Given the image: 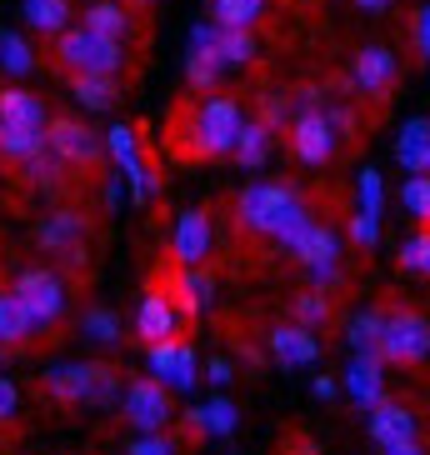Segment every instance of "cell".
I'll list each match as a JSON object with an SVG mask.
<instances>
[{
  "label": "cell",
  "instance_id": "5",
  "mask_svg": "<svg viewBox=\"0 0 430 455\" xmlns=\"http://www.w3.org/2000/svg\"><path fill=\"white\" fill-rule=\"evenodd\" d=\"M15 300L20 310L30 315L36 331H55L60 315H66V281H60V270H20V281H15Z\"/></svg>",
  "mask_w": 430,
  "mask_h": 455
},
{
  "label": "cell",
  "instance_id": "30",
  "mask_svg": "<svg viewBox=\"0 0 430 455\" xmlns=\"http://www.w3.org/2000/svg\"><path fill=\"white\" fill-rule=\"evenodd\" d=\"M0 66L11 70V76H30V70H36V55H30V45L20 41V36L0 30Z\"/></svg>",
  "mask_w": 430,
  "mask_h": 455
},
{
  "label": "cell",
  "instance_id": "39",
  "mask_svg": "<svg viewBox=\"0 0 430 455\" xmlns=\"http://www.w3.org/2000/svg\"><path fill=\"white\" fill-rule=\"evenodd\" d=\"M260 125H291V100H285L281 91H270V95H260Z\"/></svg>",
  "mask_w": 430,
  "mask_h": 455
},
{
  "label": "cell",
  "instance_id": "18",
  "mask_svg": "<svg viewBox=\"0 0 430 455\" xmlns=\"http://www.w3.org/2000/svg\"><path fill=\"white\" fill-rule=\"evenodd\" d=\"M0 125H30V131H45L41 95H30V91H0Z\"/></svg>",
  "mask_w": 430,
  "mask_h": 455
},
{
  "label": "cell",
  "instance_id": "15",
  "mask_svg": "<svg viewBox=\"0 0 430 455\" xmlns=\"http://www.w3.org/2000/svg\"><path fill=\"white\" fill-rule=\"evenodd\" d=\"M36 241H41V251H51V255L76 251V245L85 241V215L81 211H51L41 220V230H36Z\"/></svg>",
  "mask_w": 430,
  "mask_h": 455
},
{
  "label": "cell",
  "instance_id": "10",
  "mask_svg": "<svg viewBox=\"0 0 430 455\" xmlns=\"http://www.w3.org/2000/svg\"><path fill=\"white\" fill-rule=\"evenodd\" d=\"M370 441L376 445H401V441H420V415L401 401H386L380 395L370 405Z\"/></svg>",
  "mask_w": 430,
  "mask_h": 455
},
{
  "label": "cell",
  "instance_id": "31",
  "mask_svg": "<svg viewBox=\"0 0 430 455\" xmlns=\"http://www.w3.org/2000/svg\"><path fill=\"white\" fill-rule=\"evenodd\" d=\"M81 331L91 335L95 346H115V340H121V321H115L110 310H100V306H91V310H85Z\"/></svg>",
  "mask_w": 430,
  "mask_h": 455
},
{
  "label": "cell",
  "instance_id": "9",
  "mask_svg": "<svg viewBox=\"0 0 430 455\" xmlns=\"http://www.w3.org/2000/svg\"><path fill=\"white\" fill-rule=\"evenodd\" d=\"M291 150H296L300 165H325L336 156V135H330V121H325V110H300L296 121H291Z\"/></svg>",
  "mask_w": 430,
  "mask_h": 455
},
{
  "label": "cell",
  "instance_id": "47",
  "mask_svg": "<svg viewBox=\"0 0 430 455\" xmlns=\"http://www.w3.org/2000/svg\"><path fill=\"white\" fill-rule=\"evenodd\" d=\"M125 5H135V11H146V5H155V0H125Z\"/></svg>",
  "mask_w": 430,
  "mask_h": 455
},
{
  "label": "cell",
  "instance_id": "33",
  "mask_svg": "<svg viewBox=\"0 0 430 455\" xmlns=\"http://www.w3.org/2000/svg\"><path fill=\"white\" fill-rule=\"evenodd\" d=\"M195 415H201L205 435H230V430H235V420H241V411H235L230 401H211V405H201Z\"/></svg>",
  "mask_w": 430,
  "mask_h": 455
},
{
  "label": "cell",
  "instance_id": "44",
  "mask_svg": "<svg viewBox=\"0 0 430 455\" xmlns=\"http://www.w3.org/2000/svg\"><path fill=\"white\" fill-rule=\"evenodd\" d=\"M386 455H426L420 451V441H401V445H380Z\"/></svg>",
  "mask_w": 430,
  "mask_h": 455
},
{
  "label": "cell",
  "instance_id": "45",
  "mask_svg": "<svg viewBox=\"0 0 430 455\" xmlns=\"http://www.w3.org/2000/svg\"><path fill=\"white\" fill-rule=\"evenodd\" d=\"M315 395H321V401H330V395H336V380H330V375H321V380H315Z\"/></svg>",
  "mask_w": 430,
  "mask_h": 455
},
{
  "label": "cell",
  "instance_id": "29",
  "mask_svg": "<svg viewBox=\"0 0 430 455\" xmlns=\"http://www.w3.org/2000/svg\"><path fill=\"white\" fill-rule=\"evenodd\" d=\"M211 15H215V26H230V30H256V20L266 15V0H215Z\"/></svg>",
  "mask_w": 430,
  "mask_h": 455
},
{
  "label": "cell",
  "instance_id": "42",
  "mask_svg": "<svg viewBox=\"0 0 430 455\" xmlns=\"http://www.w3.org/2000/svg\"><path fill=\"white\" fill-rule=\"evenodd\" d=\"M15 405H20V390H15V380H5V375H0V426L15 415Z\"/></svg>",
  "mask_w": 430,
  "mask_h": 455
},
{
  "label": "cell",
  "instance_id": "2",
  "mask_svg": "<svg viewBox=\"0 0 430 455\" xmlns=\"http://www.w3.org/2000/svg\"><path fill=\"white\" fill-rule=\"evenodd\" d=\"M41 395L55 405H110L121 401V371L110 361L55 365V371L41 375Z\"/></svg>",
  "mask_w": 430,
  "mask_h": 455
},
{
  "label": "cell",
  "instance_id": "34",
  "mask_svg": "<svg viewBox=\"0 0 430 455\" xmlns=\"http://www.w3.org/2000/svg\"><path fill=\"white\" fill-rule=\"evenodd\" d=\"M401 270H410V275H426L430 270V235L426 230H416V235L401 245Z\"/></svg>",
  "mask_w": 430,
  "mask_h": 455
},
{
  "label": "cell",
  "instance_id": "41",
  "mask_svg": "<svg viewBox=\"0 0 430 455\" xmlns=\"http://www.w3.org/2000/svg\"><path fill=\"white\" fill-rule=\"evenodd\" d=\"M410 41H416V60H426L430 55V11L410 15Z\"/></svg>",
  "mask_w": 430,
  "mask_h": 455
},
{
  "label": "cell",
  "instance_id": "21",
  "mask_svg": "<svg viewBox=\"0 0 430 455\" xmlns=\"http://www.w3.org/2000/svg\"><path fill=\"white\" fill-rule=\"evenodd\" d=\"M211 51L220 55V66H251L256 60V36L251 30H230V26H215V41H211Z\"/></svg>",
  "mask_w": 430,
  "mask_h": 455
},
{
  "label": "cell",
  "instance_id": "27",
  "mask_svg": "<svg viewBox=\"0 0 430 455\" xmlns=\"http://www.w3.org/2000/svg\"><path fill=\"white\" fill-rule=\"evenodd\" d=\"M220 55L211 51V45H201V51H190L186 55V81H190V91H201V95H211L215 85H220Z\"/></svg>",
  "mask_w": 430,
  "mask_h": 455
},
{
  "label": "cell",
  "instance_id": "23",
  "mask_svg": "<svg viewBox=\"0 0 430 455\" xmlns=\"http://www.w3.org/2000/svg\"><path fill=\"white\" fill-rule=\"evenodd\" d=\"M30 335H36V325H30V315L20 310V300H15V295H0V346L26 350Z\"/></svg>",
  "mask_w": 430,
  "mask_h": 455
},
{
  "label": "cell",
  "instance_id": "24",
  "mask_svg": "<svg viewBox=\"0 0 430 455\" xmlns=\"http://www.w3.org/2000/svg\"><path fill=\"white\" fill-rule=\"evenodd\" d=\"M85 30L106 36V41H125V30H131V11L115 5V0H95L91 11H85Z\"/></svg>",
  "mask_w": 430,
  "mask_h": 455
},
{
  "label": "cell",
  "instance_id": "46",
  "mask_svg": "<svg viewBox=\"0 0 430 455\" xmlns=\"http://www.w3.org/2000/svg\"><path fill=\"white\" fill-rule=\"evenodd\" d=\"M355 5H361V11H386L390 0H355Z\"/></svg>",
  "mask_w": 430,
  "mask_h": 455
},
{
  "label": "cell",
  "instance_id": "11",
  "mask_svg": "<svg viewBox=\"0 0 430 455\" xmlns=\"http://www.w3.org/2000/svg\"><path fill=\"white\" fill-rule=\"evenodd\" d=\"M171 255L175 266H201L211 255V215L205 211H186L175 220V235H171Z\"/></svg>",
  "mask_w": 430,
  "mask_h": 455
},
{
  "label": "cell",
  "instance_id": "8",
  "mask_svg": "<svg viewBox=\"0 0 430 455\" xmlns=\"http://www.w3.org/2000/svg\"><path fill=\"white\" fill-rule=\"evenodd\" d=\"M45 150L66 165H85V171L100 165V140L81 121H45Z\"/></svg>",
  "mask_w": 430,
  "mask_h": 455
},
{
  "label": "cell",
  "instance_id": "1",
  "mask_svg": "<svg viewBox=\"0 0 430 455\" xmlns=\"http://www.w3.org/2000/svg\"><path fill=\"white\" fill-rule=\"evenodd\" d=\"M241 121L245 116L230 95H205L201 106L186 100V106L175 110V125H171L175 156H180V161H215V156H230Z\"/></svg>",
  "mask_w": 430,
  "mask_h": 455
},
{
  "label": "cell",
  "instance_id": "7",
  "mask_svg": "<svg viewBox=\"0 0 430 455\" xmlns=\"http://www.w3.org/2000/svg\"><path fill=\"white\" fill-rule=\"evenodd\" d=\"M121 411H125V420H131L140 435H146V430H165L175 420L171 386L155 380V375H135L131 386H121Z\"/></svg>",
  "mask_w": 430,
  "mask_h": 455
},
{
  "label": "cell",
  "instance_id": "28",
  "mask_svg": "<svg viewBox=\"0 0 430 455\" xmlns=\"http://www.w3.org/2000/svg\"><path fill=\"white\" fill-rule=\"evenodd\" d=\"M26 20L41 36H60L70 26V0H26Z\"/></svg>",
  "mask_w": 430,
  "mask_h": 455
},
{
  "label": "cell",
  "instance_id": "4",
  "mask_svg": "<svg viewBox=\"0 0 430 455\" xmlns=\"http://www.w3.org/2000/svg\"><path fill=\"white\" fill-rule=\"evenodd\" d=\"M426 350H430V325L420 310H390V315H380V335H376L380 361L410 371V365L426 361Z\"/></svg>",
  "mask_w": 430,
  "mask_h": 455
},
{
  "label": "cell",
  "instance_id": "6",
  "mask_svg": "<svg viewBox=\"0 0 430 455\" xmlns=\"http://www.w3.org/2000/svg\"><path fill=\"white\" fill-rule=\"evenodd\" d=\"M300 205V196L291 186H275V180H266V186H251L241 190V201H235V215H241V230H256V235H275L281 230V220Z\"/></svg>",
  "mask_w": 430,
  "mask_h": 455
},
{
  "label": "cell",
  "instance_id": "32",
  "mask_svg": "<svg viewBox=\"0 0 430 455\" xmlns=\"http://www.w3.org/2000/svg\"><path fill=\"white\" fill-rule=\"evenodd\" d=\"M106 146H110V156L121 161V171H135V165H140V135H135L131 125H115V131L106 135Z\"/></svg>",
  "mask_w": 430,
  "mask_h": 455
},
{
  "label": "cell",
  "instance_id": "40",
  "mask_svg": "<svg viewBox=\"0 0 430 455\" xmlns=\"http://www.w3.org/2000/svg\"><path fill=\"white\" fill-rule=\"evenodd\" d=\"M380 196H386V190H380V175L361 171V211L365 215H380Z\"/></svg>",
  "mask_w": 430,
  "mask_h": 455
},
{
  "label": "cell",
  "instance_id": "36",
  "mask_svg": "<svg viewBox=\"0 0 430 455\" xmlns=\"http://www.w3.org/2000/svg\"><path fill=\"white\" fill-rule=\"evenodd\" d=\"M401 201H405V211L416 215V220H426V215H430V180H426V175H405Z\"/></svg>",
  "mask_w": 430,
  "mask_h": 455
},
{
  "label": "cell",
  "instance_id": "43",
  "mask_svg": "<svg viewBox=\"0 0 430 455\" xmlns=\"http://www.w3.org/2000/svg\"><path fill=\"white\" fill-rule=\"evenodd\" d=\"M211 386H230V380H235V375H230V361H211Z\"/></svg>",
  "mask_w": 430,
  "mask_h": 455
},
{
  "label": "cell",
  "instance_id": "48",
  "mask_svg": "<svg viewBox=\"0 0 430 455\" xmlns=\"http://www.w3.org/2000/svg\"><path fill=\"white\" fill-rule=\"evenodd\" d=\"M0 361H5V346H0Z\"/></svg>",
  "mask_w": 430,
  "mask_h": 455
},
{
  "label": "cell",
  "instance_id": "20",
  "mask_svg": "<svg viewBox=\"0 0 430 455\" xmlns=\"http://www.w3.org/2000/svg\"><path fill=\"white\" fill-rule=\"evenodd\" d=\"M291 315H296V325H306V331H321V325H330V315H336V295H325L321 285H315V291H300V295H291Z\"/></svg>",
  "mask_w": 430,
  "mask_h": 455
},
{
  "label": "cell",
  "instance_id": "12",
  "mask_svg": "<svg viewBox=\"0 0 430 455\" xmlns=\"http://www.w3.org/2000/svg\"><path fill=\"white\" fill-rule=\"evenodd\" d=\"M395 76H401V70H395V55H390L386 45H365V51L355 55V76H350V81L361 85L365 95L386 100V91L395 85Z\"/></svg>",
  "mask_w": 430,
  "mask_h": 455
},
{
  "label": "cell",
  "instance_id": "22",
  "mask_svg": "<svg viewBox=\"0 0 430 455\" xmlns=\"http://www.w3.org/2000/svg\"><path fill=\"white\" fill-rule=\"evenodd\" d=\"M70 91H76V100H81L85 110H110L121 100L115 76H70Z\"/></svg>",
  "mask_w": 430,
  "mask_h": 455
},
{
  "label": "cell",
  "instance_id": "3",
  "mask_svg": "<svg viewBox=\"0 0 430 455\" xmlns=\"http://www.w3.org/2000/svg\"><path fill=\"white\" fill-rule=\"evenodd\" d=\"M55 60L70 70V76H121L125 66V45L121 41H106L95 30H60L55 36Z\"/></svg>",
  "mask_w": 430,
  "mask_h": 455
},
{
  "label": "cell",
  "instance_id": "19",
  "mask_svg": "<svg viewBox=\"0 0 430 455\" xmlns=\"http://www.w3.org/2000/svg\"><path fill=\"white\" fill-rule=\"evenodd\" d=\"M270 125L260 121H241V131H235V146H230V156H235V165H245V171H256V165H266L270 156Z\"/></svg>",
  "mask_w": 430,
  "mask_h": 455
},
{
  "label": "cell",
  "instance_id": "17",
  "mask_svg": "<svg viewBox=\"0 0 430 455\" xmlns=\"http://www.w3.org/2000/svg\"><path fill=\"white\" fill-rule=\"evenodd\" d=\"M395 156H401L405 175H426V171H430V121H426V116H416V121L401 131V140H395Z\"/></svg>",
  "mask_w": 430,
  "mask_h": 455
},
{
  "label": "cell",
  "instance_id": "37",
  "mask_svg": "<svg viewBox=\"0 0 430 455\" xmlns=\"http://www.w3.org/2000/svg\"><path fill=\"white\" fill-rule=\"evenodd\" d=\"M125 455H180V441L165 435V430H146L140 441H131V451H125Z\"/></svg>",
  "mask_w": 430,
  "mask_h": 455
},
{
  "label": "cell",
  "instance_id": "38",
  "mask_svg": "<svg viewBox=\"0 0 430 455\" xmlns=\"http://www.w3.org/2000/svg\"><path fill=\"white\" fill-rule=\"evenodd\" d=\"M350 241H355V251H376L380 245V220L365 215V211H355L350 215Z\"/></svg>",
  "mask_w": 430,
  "mask_h": 455
},
{
  "label": "cell",
  "instance_id": "26",
  "mask_svg": "<svg viewBox=\"0 0 430 455\" xmlns=\"http://www.w3.org/2000/svg\"><path fill=\"white\" fill-rule=\"evenodd\" d=\"M45 150V131H30V125H0V156L5 161H30Z\"/></svg>",
  "mask_w": 430,
  "mask_h": 455
},
{
  "label": "cell",
  "instance_id": "16",
  "mask_svg": "<svg viewBox=\"0 0 430 455\" xmlns=\"http://www.w3.org/2000/svg\"><path fill=\"white\" fill-rule=\"evenodd\" d=\"M270 355L281 365H310L315 355H321V340H315V331H306V325H275L270 331Z\"/></svg>",
  "mask_w": 430,
  "mask_h": 455
},
{
  "label": "cell",
  "instance_id": "13",
  "mask_svg": "<svg viewBox=\"0 0 430 455\" xmlns=\"http://www.w3.org/2000/svg\"><path fill=\"white\" fill-rule=\"evenodd\" d=\"M135 335L140 340H165V335H180V310L165 300L161 291H146V300L135 306Z\"/></svg>",
  "mask_w": 430,
  "mask_h": 455
},
{
  "label": "cell",
  "instance_id": "14",
  "mask_svg": "<svg viewBox=\"0 0 430 455\" xmlns=\"http://www.w3.org/2000/svg\"><path fill=\"white\" fill-rule=\"evenodd\" d=\"M380 365H386V361H380L376 350H361V355L350 361V371H346V390L355 395L361 411H370V405L386 395V375H380Z\"/></svg>",
  "mask_w": 430,
  "mask_h": 455
},
{
  "label": "cell",
  "instance_id": "35",
  "mask_svg": "<svg viewBox=\"0 0 430 455\" xmlns=\"http://www.w3.org/2000/svg\"><path fill=\"white\" fill-rule=\"evenodd\" d=\"M376 335H380V310H361L350 321V346H355V355L361 350H376Z\"/></svg>",
  "mask_w": 430,
  "mask_h": 455
},
{
  "label": "cell",
  "instance_id": "25",
  "mask_svg": "<svg viewBox=\"0 0 430 455\" xmlns=\"http://www.w3.org/2000/svg\"><path fill=\"white\" fill-rule=\"evenodd\" d=\"M296 260H306V266H325V260H340V235L330 226H315L306 230V241L296 245Z\"/></svg>",
  "mask_w": 430,
  "mask_h": 455
}]
</instances>
